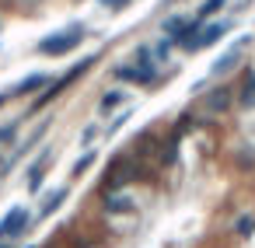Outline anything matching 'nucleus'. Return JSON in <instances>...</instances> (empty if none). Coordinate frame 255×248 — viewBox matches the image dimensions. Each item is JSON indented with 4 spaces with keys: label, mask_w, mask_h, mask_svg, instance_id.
<instances>
[{
    "label": "nucleus",
    "mask_w": 255,
    "mask_h": 248,
    "mask_svg": "<svg viewBox=\"0 0 255 248\" xmlns=\"http://www.w3.org/2000/svg\"><path fill=\"white\" fill-rule=\"evenodd\" d=\"M81 39H84V32H81V28H70V32H60V35L42 39V42H39V53H42V56H63V53H70Z\"/></svg>",
    "instance_id": "1"
},
{
    "label": "nucleus",
    "mask_w": 255,
    "mask_h": 248,
    "mask_svg": "<svg viewBox=\"0 0 255 248\" xmlns=\"http://www.w3.org/2000/svg\"><path fill=\"white\" fill-rule=\"evenodd\" d=\"M28 220H32V213H28L25 206H11V210L4 213V220H0V241L21 234V231L28 227Z\"/></svg>",
    "instance_id": "2"
},
{
    "label": "nucleus",
    "mask_w": 255,
    "mask_h": 248,
    "mask_svg": "<svg viewBox=\"0 0 255 248\" xmlns=\"http://www.w3.org/2000/svg\"><path fill=\"white\" fill-rule=\"evenodd\" d=\"M227 32H231V25H227V21H217V25H210L206 32H199V35H196V39H192V42H189L185 49L192 53V49H203V46H213V42H217V39H224Z\"/></svg>",
    "instance_id": "3"
},
{
    "label": "nucleus",
    "mask_w": 255,
    "mask_h": 248,
    "mask_svg": "<svg viewBox=\"0 0 255 248\" xmlns=\"http://www.w3.org/2000/svg\"><path fill=\"white\" fill-rule=\"evenodd\" d=\"M105 210H109L112 217H126V213H136V199H133L129 192H109Z\"/></svg>",
    "instance_id": "4"
},
{
    "label": "nucleus",
    "mask_w": 255,
    "mask_h": 248,
    "mask_svg": "<svg viewBox=\"0 0 255 248\" xmlns=\"http://www.w3.org/2000/svg\"><path fill=\"white\" fill-rule=\"evenodd\" d=\"M46 81H49L46 74H28V77H25L21 84H14V88H11V95H32V91L46 88Z\"/></svg>",
    "instance_id": "5"
},
{
    "label": "nucleus",
    "mask_w": 255,
    "mask_h": 248,
    "mask_svg": "<svg viewBox=\"0 0 255 248\" xmlns=\"http://www.w3.org/2000/svg\"><path fill=\"white\" fill-rule=\"evenodd\" d=\"M67 203V189H53V196H46V203H42V210H39V217L46 220V217H53L60 206Z\"/></svg>",
    "instance_id": "6"
},
{
    "label": "nucleus",
    "mask_w": 255,
    "mask_h": 248,
    "mask_svg": "<svg viewBox=\"0 0 255 248\" xmlns=\"http://www.w3.org/2000/svg\"><path fill=\"white\" fill-rule=\"evenodd\" d=\"M42 175H46V154H42V157L35 161V168H32V175H28V189H32V192H35V189L42 185Z\"/></svg>",
    "instance_id": "7"
},
{
    "label": "nucleus",
    "mask_w": 255,
    "mask_h": 248,
    "mask_svg": "<svg viewBox=\"0 0 255 248\" xmlns=\"http://www.w3.org/2000/svg\"><path fill=\"white\" fill-rule=\"evenodd\" d=\"M238 56H241V53H238V49H231L224 60H217V63H213V74H217V77H220V74H227V70L238 63Z\"/></svg>",
    "instance_id": "8"
},
{
    "label": "nucleus",
    "mask_w": 255,
    "mask_h": 248,
    "mask_svg": "<svg viewBox=\"0 0 255 248\" xmlns=\"http://www.w3.org/2000/svg\"><path fill=\"white\" fill-rule=\"evenodd\" d=\"M123 102H126V95H123V91H105L102 109H105V112H112V109H116V105H123Z\"/></svg>",
    "instance_id": "9"
},
{
    "label": "nucleus",
    "mask_w": 255,
    "mask_h": 248,
    "mask_svg": "<svg viewBox=\"0 0 255 248\" xmlns=\"http://www.w3.org/2000/svg\"><path fill=\"white\" fill-rule=\"evenodd\" d=\"M95 161H98V154H95V150H88L84 157H77V164H74V175L81 178V175H84V171H88V168H91Z\"/></svg>",
    "instance_id": "10"
},
{
    "label": "nucleus",
    "mask_w": 255,
    "mask_h": 248,
    "mask_svg": "<svg viewBox=\"0 0 255 248\" xmlns=\"http://www.w3.org/2000/svg\"><path fill=\"white\" fill-rule=\"evenodd\" d=\"M238 234H241V238H248V234H255V217H245V220L238 224Z\"/></svg>",
    "instance_id": "11"
},
{
    "label": "nucleus",
    "mask_w": 255,
    "mask_h": 248,
    "mask_svg": "<svg viewBox=\"0 0 255 248\" xmlns=\"http://www.w3.org/2000/svg\"><path fill=\"white\" fill-rule=\"evenodd\" d=\"M95 136H98V129H95V126H88V129H84V136H81V147H91V143H95Z\"/></svg>",
    "instance_id": "12"
},
{
    "label": "nucleus",
    "mask_w": 255,
    "mask_h": 248,
    "mask_svg": "<svg viewBox=\"0 0 255 248\" xmlns=\"http://www.w3.org/2000/svg\"><path fill=\"white\" fill-rule=\"evenodd\" d=\"M14 129H18L14 123H11V126H4V129H0V143H11V140H14Z\"/></svg>",
    "instance_id": "13"
},
{
    "label": "nucleus",
    "mask_w": 255,
    "mask_h": 248,
    "mask_svg": "<svg viewBox=\"0 0 255 248\" xmlns=\"http://www.w3.org/2000/svg\"><path fill=\"white\" fill-rule=\"evenodd\" d=\"M123 123H126V116H119V119L109 126V136H112V133H119V129H123Z\"/></svg>",
    "instance_id": "14"
},
{
    "label": "nucleus",
    "mask_w": 255,
    "mask_h": 248,
    "mask_svg": "<svg viewBox=\"0 0 255 248\" xmlns=\"http://www.w3.org/2000/svg\"><path fill=\"white\" fill-rule=\"evenodd\" d=\"M0 248H11V245H7V241H0Z\"/></svg>",
    "instance_id": "15"
},
{
    "label": "nucleus",
    "mask_w": 255,
    "mask_h": 248,
    "mask_svg": "<svg viewBox=\"0 0 255 248\" xmlns=\"http://www.w3.org/2000/svg\"><path fill=\"white\" fill-rule=\"evenodd\" d=\"M25 248H35V245H25Z\"/></svg>",
    "instance_id": "16"
}]
</instances>
